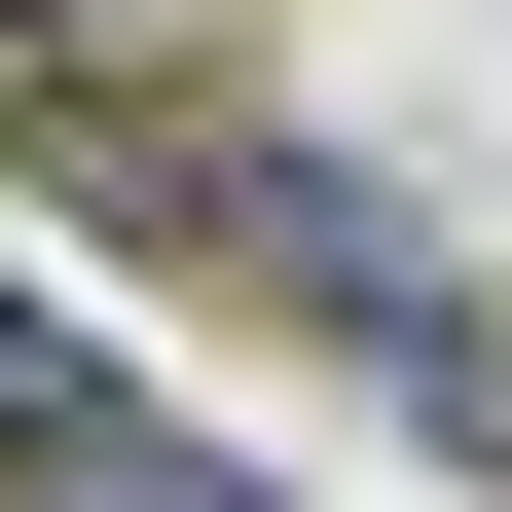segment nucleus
<instances>
[{
  "label": "nucleus",
  "instance_id": "f257e3e1",
  "mask_svg": "<svg viewBox=\"0 0 512 512\" xmlns=\"http://www.w3.org/2000/svg\"><path fill=\"white\" fill-rule=\"evenodd\" d=\"M0 512H256L220 439H147V403H74V439H0Z\"/></svg>",
  "mask_w": 512,
  "mask_h": 512
},
{
  "label": "nucleus",
  "instance_id": "f03ea898",
  "mask_svg": "<svg viewBox=\"0 0 512 512\" xmlns=\"http://www.w3.org/2000/svg\"><path fill=\"white\" fill-rule=\"evenodd\" d=\"M74 403H110V330L37 293V256H0V439H74Z\"/></svg>",
  "mask_w": 512,
  "mask_h": 512
}]
</instances>
